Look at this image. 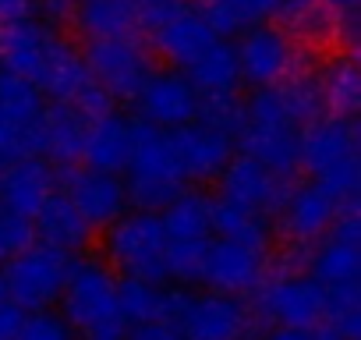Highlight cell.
<instances>
[{"mask_svg": "<svg viewBox=\"0 0 361 340\" xmlns=\"http://www.w3.org/2000/svg\"><path fill=\"white\" fill-rule=\"evenodd\" d=\"M166 245H206L213 238V199L180 192L159 210Z\"/></svg>", "mask_w": 361, "mask_h": 340, "instance_id": "obj_22", "label": "cell"}, {"mask_svg": "<svg viewBox=\"0 0 361 340\" xmlns=\"http://www.w3.org/2000/svg\"><path fill=\"white\" fill-rule=\"evenodd\" d=\"M0 298H4V284H0Z\"/></svg>", "mask_w": 361, "mask_h": 340, "instance_id": "obj_38", "label": "cell"}, {"mask_svg": "<svg viewBox=\"0 0 361 340\" xmlns=\"http://www.w3.org/2000/svg\"><path fill=\"white\" fill-rule=\"evenodd\" d=\"M32 11H36V0H0V25L32 18Z\"/></svg>", "mask_w": 361, "mask_h": 340, "instance_id": "obj_35", "label": "cell"}, {"mask_svg": "<svg viewBox=\"0 0 361 340\" xmlns=\"http://www.w3.org/2000/svg\"><path fill=\"white\" fill-rule=\"evenodd\" d=\"M262 340H315V333L305 326H273Z\"/></svg>", "mask_w": 361, "mask_h": 340, "instance_id": "obj_36", "label": "cell"}, {"mask_svg": "<svg viewBox=\"0 0 361 340\" xmlns=\"http://www.w3.org/2000/svg\"><path fill=\"white\" fill-rule=\"evenodd\" d=\"M213 234L241 241V245H252V248H262V252L269 248V224H266V217L252 213L245 206H234L227 199L213 202Z\"/></svg>", "mask_w": 361, "mask_h": 340, "instance_id": "obj_30", "label": "cell"}, {"mask_svg": "<svg viewBox=\"0 0 361 340\" xmlns=\"http://www.w3.org/2000/svg\"><path fill=\"white\" fill-rule=\"evenodd\" d=\"M290 188V178L287 174H276V170L262 166L259 159L252 156H231L227 166L220 170V199L234 202V206H245L252 213H276L283 195Z\"/></svg>", "mask_w": 361, "mask_h": 340, "instance_id": "obj_19", "label": "cell"}, {"mask_svg": "<svg viewBox=\"0 0 361 340\" xmlns=\"http://www.w3.org/2000/svg\"><path fill=\"white\" fill-rule=\"evenodd\" d=\"M61 195L78 210V217L92 231L110 227L131 206L124 178L110 174V170H96V166H68L64 178H61Z\"/></svg>", "mask_w": 361, "mask_h": 340, "instance_id": "obj_14", "label": "cell"}, {"mask_svg": "<svg viewBox=\"0 0 361 340\" xmlns=\"http://www.w3.org/2000/svg\"><path fill=\"white\" fill-rule=\"evenodd\" d=\"M298 166H305L312 181L329 188L340 202L357 206V124L354 117L319 114L305 121L301 145H298Z\"/></svg>", "mask_w": 361, "mask_h": 340, "instance_id": "obj_5", "label": "cell"}, {"mask_svg": "<svg viewBox=\"0 0 361 340\" xmlns=\"http://www.w3.org/2000/svg\"><path fill=\"white\" fill-rule=\"evenodd\" d=\"M85 124L89 117L75 107L50 103L47 107V124H43V156L57 163H78L82 159V142H85Z\"/></svg>", "mask_w": 361, "mask_h": 340, "instance_id": "obj_26", "label": "cell"}, {"mask_svg": "<svg viewBox=\"0 0 361 340\" xmlns=\"http://www.w3.org/2000/svg\"><path fill=\"white\" fill-rule=\"evenodd\" d=\"M315 71H319L322 110H329L336 117H354L357 99H361V78H357L354 57H333L326 68H315Z\"/></svg>", "mask_w": 361, "mask_h": 340, "instance_id": "obj_28", "label": "cell"}, {"mask_svg": "<svg viewBox=\"0 0 361 340\" xmlns=\"http://www.w3.org/2000/svg\"><path fill=\"white\" fill-rule=\"evenodd\" d=\"M0 166H4V156H0Z\"/></svg>", "mask_w": 361, "mask_h": 340, "instance_id": "obj_39", "label": "cell"}, {"mask_svg": "<svg viewBox=\"0 0 361 340\" xmlns=\"http://www.w3.org/2000/svg\"><path fill=\"white\" fill-rule=\"evenodd\" d=\"M234 57H238L241 82H248L252 89L276 85V82H283L298 68L294 40L280 25H269V22L241 29V40L234 47Z\"/></svg>", "mask_w": 361, "mask_h": 340, "instance_id": "obj_12", "label": "cell"}, {"mask_svg": "<svg viewBox=\"0 0 361 340\" xmlns=\"http://www.w3.org/2000/svg\"><path fill=\"white\" fill-rule=\"evenodd\" d=\"M92 82L106 92V99H135L142 82L152 71L149 50L138 43V36H99L89 40L82 54Z\"/></svg>", "mask_w": 361, "mask_h": 340, "instance_id": "obj_10", "label": "cell"}, {"mask_svg": "<svg viewBox=\"0 0 361 340\" xmlns=\"http://www.w3.org/2000/svg\"><path fill=\"white\" fill-rule=\"evenodd\" d=\"M47 99L36 85L0 68V156L22 159L43 156V124Z\"/></svg>", "mask_w": 361, "mask_h": 340, "instance_id": "obj_8", "label": "cell"}, {"mask_svg": "<svg viewBox=\"0 0 361 340\" xmlns=\"http://www.w3.org/2000/svg\"><path fill=\"white\" fill-rule=\"evenodd\" d=\"M124 174H128L124 178L128 202L135 210H149V213H159L188 185L185 170H180V159H177V149H173V135L142 117L131 121V149H128Z\"/></svg>", "mask_w": 361, "mask_h": 340, "instance_id": "obj_4", "label": "cell"}, {"mask_svg": "<svg viewBox=\"0 0 361 340\" xmlns=\"http://www.w3.org/2000/svg\"><path fill=\"white\" fill-rule=\"evenodd\" d=\"M266 277V252L231 241V238H209L206 259H202V277L199 284H206L209 291L220 294H252Z\"/></svg>", "mask_w": 361, "mask_h": 340, "instance_id": "obj_17", "label": "cell"}, {"mask_svg": "<svg viewBox=\"0 0 361 340\" xmlns=\"http://www.w3.org/2000/svg\"><path fill=\"white\" fill-rule=\"evenodd\" d=\"M361 234H357V210L340 213V220L315 241L308 245V259H305V273L312 280H319L322 287H336V284H357V269H361Z\"/></svg>", "mask_w": 361, "mask_h": 340, "instance_id": "obj_16", "label": "cell"}, {"mask_svg": "<svg viewBox=\"0 0 361 340\" xmlns=\"http://www.w3.org/2000/svg\"><path fill=\"white\" fill-rule=\"evenodd\" d=\"M177 294H180L177 287H163V284H152V280H131V277L121 280V305H124V315H128L131 326L170 322Z\"/></svg>", "mask_w": 361, "mask_h": 340, "instance_id": "obj_27", "label": "cell"}, {"mask_svg": "<svg viewBox=\"0 0 361 340\" xmlns=\"http://www.w3.org/2000/svg\"><path fill=\"white\" fill-rule=\"evenodd\" d=\"M68 269H71V252L54 248L47 241H32L29 248H22L15 259L4 262L0 284L22 312H39L57 305Z\"/></svg>", "mask_w": 361, "mask_h": 340, "instance_id": "obj_7", "label": "cell"}, {"mask_svg": "<svg viewBox=\"0 0 361 340\" xmlns=\"http://www.w3.org/2000/svg\"><path fill=\"white\" fill-rule=\"evenodd\" d=\"M128 340H180L170 322H142L128 333Z\"/></svg>", "mask_w": 361, "mask_h": 340, "instance_id": "obj_34", "label": "cell"}, {"mask_svg": "<svg viewBox=\"0 0 361 340\" xmlns=\"http://www.w3.org/2000/svg\"><path fill=\"white\" fill-rule=\"evenodd\" d=\"M315 340H343V336H340V333H333V329H326V333H322V336H315Z\"/></svg>", "mask_w": 361, "mask_h": 340, "instance_id": "obj_37", "label": "cell"}, {"mask_svg": "<svg viewBox=\"0 0 361 340\" xmlns=\"http://www.w3.org/2000/svg\"><path fill=\"white\" fill-rule=\"evenodd\" d=\"M280 8H283V0H199V11L209 18V25L220 36L241 32L248 25H262L276 18Z\"/></svg>", "mask_w": 361, "mask_h": 340, "instance_id": "obj_29", "label": "cell"}, {"mask_svg": "<svg viewBox=\"0 0 361 340\" xmlns=\"http://www.w3.org/2000/svg\"><path fill=\"white\" fill-rule=\"evenodd\" d=\"M170 326L177 329L180 340H245V333L252 326V312L238 294L180 291Z\"/></svg>", "mask_w": 361, "mask_h": 340, "instance_id": "obj_9", "label": "cell"}, {"mask_svg": "<svg viewBox=\"0 0 361 340\" xmlns=\"http://www.w3.org/2000/svg\"><path fill=\"white\" fill-rule=\"evenodd\" d=\"M131 103H138L142 121H149L156 128H166V131L199 117V89L192 85V78L185 71H177V68H163V71L152 68Z\"/></svg>", "mask_w": 361, "mask_h": 340, "instance_id": "obj_15", "label": "cell"}, {"mask_svg": "<svg viewBox=\"0 0 361 340\" xmlns=\"http://www.w3.org/2000/svg\"><path fill=\"white\" fill-rule=\"evenodd\" d=\"M322 319H326L329 329L340 333L343 340H357V326H361L357 284H336V287H326V308H322Z\"/></svg>", "mask_w": 361, "mask_h": 340, "instance_id": "obj_31", "label": "cell"}, {"mask_svg": "<svg viewBox=\"0 0 361 340\" xmlns=\"http://www.w3.org/2000/svg\"><path fill=\"white\" fill-rule=\"evenodd\" d=\"M103 262L131 280L166 284V234L159 213L131 210L103 227Z\"/></svg>", "mask_w": 361, "mask_h": 340, "instance_id": "obj_6", "label": "cell"}, {"mask_svg": "<svg viewBox=\"0 0 361 340\" xmlns=\"http://www.w3.org/2000/svg\"><path fill=\"white\" fill-rule=\"evenodd\" d=\"M283 4H287V0H283Z\"/></svg>", "mask_w": 361, "mask_h": 340, "instance_id": "obj_40", "label": "cell"}, {"mask_svg": "<svg viewBox=\"0 0 361 340\" xmlns=\"http://www.w3.org/2000/svg\"><path fill=\"white\" fill-rule=\"evenodd\" d=\"M0 68L25 78L43 92L47 103H64L96 117L110 110L106 92L92 82L82 50L57 32V25L39 18H22L0 25Z\"/></svg>", "mask_w": 361, "mask_h": 340, "instance_id": "obj_1", "label": "cell"}, {"mask_svg": "<svg viewBox=\"0 0 361 340\" xmlns=\"http://www.w3.org/2000/svg\"><path fill=\"white\" fill-rule=\"evenodd\" d=\"M301 128H305V121L298 117V110L290 107L283 89L266 85V89H255L248 103H241V121H238L234 138L245 156L290 178L298 170Z\"/></svg>", "mask_w": 361, "mask_h": 340, "instance_id": "obj_3", "label": "cell"}, {"mask_svg": "<svg viewBox=\"0 0 361 340\" xmlns=\"http://www.w3.org/2000/svg\"><path fill=\"white\" fill-rule=\"evenodd\" d=\"M54 192H57V174L39 156H22L0 166V206L25 220H32Z\"/></svg>", "mask_w": 361, "mask_h": 340, "instance_id": "obj_20", "label": "cell"}, {"mask_svg": "<svg viewBox=\"0 0 361 340\" xmlns=\"http://www.w3.org/2000/svg\"><path fill=\"white\" fill-rule=\"evenodd\" d=\"M259 315L273 326H305L315 329L326 308V287L312 280L301 266H283L273 280L259 284Z\"/></svg>", "mask_w": 361, "mask_h": 340, "instance_id": "obj_11", "label": "cell"}, {"mask_svg": "<svg viewBox=\"0 0 361 340\" xmlns=\"http://www.w3.org/2000/svg\"><path fill=\"white\" fill-rule=\"evenodd\" d=\"M128 149H131V121L114 114V110H103L96 117H89L85 124V142H82V159L96 170H124L128 163Z\"/></svg>", "mask_w": 361, "mask_h": 340, "instance_id": "obj_21", "label": "cell"}, {"mask_svg": "<svg viewBox=\"0 0 361 340\" xmlns=\"http://www.w3.org/2000/svg\"><path fill=\"white\" fill-rule=\"evenodd\" d=\"M170 135H173L180 170H185V178L195 181V185L216 181L220 170L227 166V159L234 156V131H227L220 124H209L202 117L173 128Z\"/></svg>", "mask_w": 361, "mask_h": 340, "instance_id": "obj_18", "label": "cell"}, {"mask_svg": "<svg viewBox=\"0 0 361 340\" xmlns=\"http://www.w3.org/2000/svg\"><path fill=\"white\" fill-rule=\"evenodd\" d=\"M32 241H36L32 220H25V217L0 206V266H4L8 259H15L22 248H29Z\"/></svg>", "mask_w": 361, "mask_h": 340, "instance_id": "obj_32", "label": "cell"}, {"mask_svg": "<svg viewBox=\"0 0 361 340\" xmlns=\"http://www.w3.org/2000/svg\"><path fill=\"white\" fill-rule=\"evenodd\" d=\"M32 231H36V241H47V245L64 248V252H78L92 238V227L78 217V210L61 192H54L43 202V210L32 217Z\"/></svg>", "mask_w": 361, "mask_h": 340, "instance_id": "obj_23", "label": "cell"}, {"mask_svg": "<svg viewBox=\"0 0 361 340\" xmlns=\"http://www.w3.org/2000/svg\"><path fill=\"white\" fill-rule=\"evenodd\" d=\"M71 22L89 36H135L138 15L135 0H71Z\"/></svg>", "mask_w": 361, "mask_h": 340, "instance_id": "obj_24", "label": "cell"}, {"mask_svg": "<svg viewBox=\"0 0 361 340\" xmlns=\"http://www.w3.org/2000/svg\"><path fill=\"white\" fill-rule=\"evenodd\" d=\"M315 4L333 15V22H336V43L354 47L357 43V0H315Z\"/></svg>", "mask_w": 361, "mask_h": 340, "instance_id": "obj_33", "label": "cell"}, {"mask_svg": "<svg viewBox=\"0 0 361 340\" xmlns=\"http://www.w3.org/2000/svg\"><path fill=\"white\" fill-rule=\"evenodd\" d=\"M61 319L75 333V340H128L131 322L121 305V280L103 259H71L64 291H61Z\"/></svg>", "mask_w": 361, "mask_h": 340, "instance_id": "obj_2", "label": "cell"}, {"mask_svg": "<svg viewBox=\"0 0 361 340\" xmlns=\"http://www.w3.org/2000/svg\"><path fill=\"white\" fill-rule=\"evenodd\" d=\"M347 210H357V206H347L340 202L329 188H322L319 181H308V185H290L283 202H280V234L298 248L305 252L308 245H315L336 220L340 213Z\"/></svg>", "mask_w": 361, "mask_h": 340, "instance_id": "obj_13", "label": "cell"}, {"mask_svg": "<svg viewBox=\"0 0 361 340\" xmlns=\"http://www.w3.org/2000/svg\"><path fill=\"white\" fill-rule=\"evenodd\" d=\"M185 75L192 78V85L199 89V96H231L238 92L241 85V75H238V57H234V43H227L224 36L202 50L188 68Z\"/></svg>", "mask_w": 361, "mask_h": 340, "instance_id": "obj_25", "label": "cell"}]
</instances>
